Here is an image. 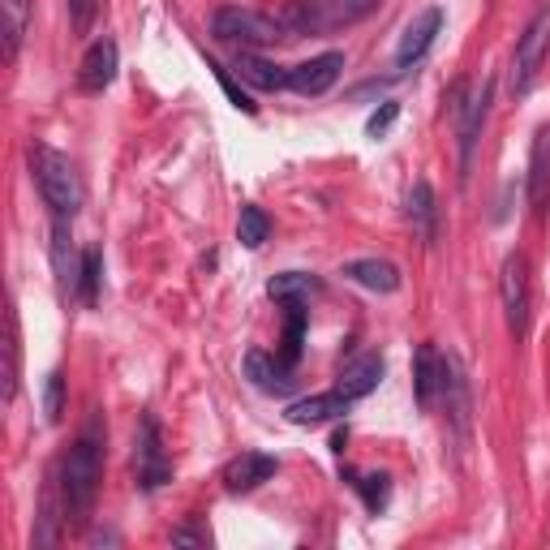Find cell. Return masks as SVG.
<instances>
[{"label":"cell","instance_id":"cell-4","mask_svg":"<svg viewBox=\"0 0 550 550\" xmlns=\"http://www.w3.org/2000/svg\"><path fill=\"white\" fill-rule=\"evenodd\" d=\"M211 35L220 43H233V48L250 52V48H271V43L288 39L284 22L275 13H258V9H241V5H228L211 18Z\"/></svg>","mask_w":550,"mask_h":550},{"label":"cell","instance_id":"cell-29","mask_svg":"<svg viewBox=\"0 0 550 550\" xmlns=\"http://www.w3.org/2000/svg\"><path fill=\"white\" fill-rule=\"evenodd\" d=\"M207 69H215V78H220V86H224V95H228V99H233V108H241V112H250V117H254V112H258V104H254V99H250V95H245V91H241V86L233 82V74H228V69H224L220 61H207Z\"/></svg>","mask_w":550,"mask_h":550},{"label":"cell","instance_id":"cell-2","mask_svg":"<svg viewBox=\"0 0 550 550\" xmlns=\"http://www.w3.org/2000/svg\"><path fill=\"white\" fill-rule=\"evenodd\" d=\"M379 5L383 0H293L275 18L284 22L288 39H297V35H327V31H340V26H353L361 18H370Z\"/></svg>","mask_w":550,"mask_h":550},{"label":"cell","instance_id":"cell-10","mask_svg":"<svg viewBox=\"0 0 550 550\" xmlns=\"http://www.w3.org/2000/svg\"><path fill=\"white\" fill-rule=\"evenodd\" d=\"M443 31V9H422L417 18L404 26V35H400V48H396V65H417L422 56L434 48V39H439Z\"/></svg>","mask_w":550,"mask_h":550},{"label":"cell","instance_id":"cell-17","mask_svg":"<svg viewBox=\"0 0 550 550\" xmlns=\"http://www.w3.org/2000/svg\"><path fill=\"white\" fill-rule=\"evenodd\" d=\"M349 396L340 392H323V396H306L288 409V422L293 426H323V422H336L340 413H349Z\"/></svg>","mask_w":550,"mask_h":550},{"label":"cell","instance_id":"cell-12","mask_svg":"<svg viewBox=\"0 0 550 550\" xmlns=\"http://www.w3.org/2000/svg\"><path fill=\"white\" fill-rule=\"evenodd\" d=\"M275 469H280V460H275V456H267V452H241L237 460H228L224 490H233V495H250L254 486L271 482Z\"/></svg>","mask_w":550,"mask_h":550},{"label":"cell","instance_id":"cell-32","mask_svg":"<svg viewBox=\"0 0 550 550\" xmlns=\"http://www.w3.org/2000/svg\"><path fill=\"white\" fill-rule=\"evenodd\" d=\"M172 542H177V546H207L211 538H207V533H202V529L185 525V529H177V533H172Z\"/></svg>","mask_w":550,"mask_h":550},{"label":"cell","instance_id":"cell-6","mask_svg":"<svg viewBox=\"0 0 550 550\" xmlns=\"http://www.w3.org/2000/svg\"><path fill=\"white\" fill-rule=\"evenodd\" d=\"M550 52V0L533 13V22L525 26V35L516 43V56H512V74H508V86L512 95H529L533 82L542 74V61Z\"/></svg>","mask_w":550,"mask_h":550},{"label":"cell","instance_id":"cell-7","mask_svg":"<svg viewBox=\"0 0 550 550\" xmlns=\"http://www.w3.org/2000/svg\"><path fill=\"white\" fill-rule=\"evenodd\" d=\"M499 297H503V314H508V331L525 336L529 331V258L525 254H508L499 271Z\"/></svg>","mask_w":550,"mask_h":550},{"label":"cell","instance_id":"cell-25","mask_svg":"<svg viewBox=\"0 0 550 550\" xmlns=\"http://www.w3.org/2000/svg\"><path fill=\"white\" fill-rule=\"evenodd\" d=\"M267 233H271L267 211L254 207V202H245V207H241V220H237V237H241V245H245V250H258V245L267 241Z\"/></svg>","mask_w":550,"mask_h":550},{"label":"cell","instance_id":"cell-18","mask_svg":"<svg viewBox=\"0 0 550 550\" xmlns=\"http://www.w3.org/2000/svg\"><path fill=\"white\" fill-rule=\"evenodd\" d=\"M344 275H349L353 284L370 288V293H396L400 288V267L387 263V258H357V263L344 267Z\"/></svg>","mask_w":550,"mask_h":550},{"label":"cell","instance_id":"cell-24","mask_svg":"<svg viewBox=\"0 0 550 550\" xmlns=\"http://www.w3.org/2000/svg\"><path fill=\"white\" fill-rule=\"evenodd\" d=\"M99 284H104V250L91 245V250L82 254V275H78V297L86 306H95L99 301Z\"/></svg>","mask_w":550,"mask_h":550},{"label":"cell","instance_id":"cell-26","mask_svg":"<svg viewBox=\"0 0 550 550\" xmlns=\"http://www.w3.org/2000/svg\"><path fill=\"white\" fill-rule=\"evenodd\" d=\"M353 486L361 490V499H366V508H370V512H383V508H387V499H392V477H387V473L357 477Z\"/></svg>","mask_w":550,"mask_h":550},{"label":"cell","instance_id":"cell-15","mask_svg":"<svg viewBox=\"0 0 550 550\" xmlns=\"http://www.w3.org/2000/svg\"><path fill=\"white\" fill-rule=\"evenodd\" d=\"M52 267L65 293H78V275H82V258H74V237H69V220L52 215Z\"/></svg>","mask_w":550,"mask_h":550},{"label":"cell","instance_id":"cell-27","mask_svg":"<svg viewBox=\"0 0 550 550\" xmlns=\"http://www.w3.org/2000/svg\"><path fill=\"white\" fill-rule=\"evenodd\" d=\"M26 35V0H5V52L18 56Z\"/></svg>","mask_w":550,"mask_h":550},{"label":"cell","instance_id":"cell-20","mask_svg":"<svg viewBox=\"0 0 550 550\" xmlns=\"http://www.w3.org/2000/svg\"><path fill=\"white\" fill-rule=\"evenodd\" d=\"M409 220H413L417 237H422L426 245L439 237V207H434L430 181H413V190H409Z\"/></svg>","mask_w":550,"mask_h":550},{"label":"cell","instance_id":"cell-30","mask_svg":"<svg viewBox=\"0 0 550 550\" xmlns=\"http://www.w3.org/2000/svg\"><path fill=\"white\" fill-rule=\"evenodd\" d=\"M396 117H400V104H392V99H387L383 108H374V112H370V121H366V134H370V138L387 134V129L396 125Z\"/></svg>","mask_w":550,"mask_h":550},{"label":"cell","instance_id":"cell-21","mask_svg":"<svg viewBox=\"0 0 550 550\" xmlns=\"http://www.w3.org/2000/svg\"><path fill=\"white\" fill-rule=\"evenodd\" d=\"M233 69H237L241 82L258 86V91H280V86H288V74H284V69L271 65V61H263V56H254V52H237Z\"/></svg>","mask_w":550,"mask_h":550},{"label":"cell","instance_id":"cell-16","mask_svg":"<svg viewBox=\"0 0 550 550\" xmlns=\"http://www.w3.org/2000/svg\"><path fill=\"white\" fill-rule=\"evenodd\" d=\"M379 383H383V357H379V353H366V357H357L353 366L340 370L336 392L349 396V400H361V396H370Z\"/></svg>","mask_w":550,"mask_h":550},{"label":"cell","instance_id":"cell-3","mask_svg":"<svg viewBox=\"0 0 550 550\" xmlns=\"http://www.w3.org/2000/svg\"><path fill=\"white\" fill-rule=\"evenodd\" d=\"M26 159H31V177L39 185L43 202L52 207V215H65V220H74V211L82 207V181H78V168L74 159L43 147V142H35L31 151H26Z\"/></svg>","mask_w":550,"mask_h":550},{"label":"cell","instance_id":"cell-22","mask_svg":"<svg viewBox=\"0 0 550 550\" xmlns=\"http://www.w3.org/2000/svg\"><path fill=\"white\" fill-rule=\"evenodd\" d=\"M318 288H323V284H318L314 275H306V271H284V275H275V280L267 284V293L288 306V301H310V293H318Z\"/></svg>","mask_w":550,"mask_h":550},{"label":"cell","instance_id":"cell-28","mask_svg":"<svg viewBox=\"0 0 550 550\" xmlns=\"http://www.w3.org/2000/svg\"><path fill=\"white\" fill-rule=\"evenodd\" d=\"M43 413H48V422H61L65 413V374L52 370L48 383H43Z\"/></svg>","mask_w":550,"mask_h":550},{"label":"cell","instance_id":"cell-1","mask_svg":"<svg viewBox=\"0 0 550 550\" xmlns=\"http://www.w3.org/2000/svg\"><path fill=\"white\" fill-rule=\"evenodd\" d=\"M99 477H104V452H99V434L95 426L69 447V456L61 460V495H65V520L86 525L99 495Z\"/></svg>","mask_w":550,"mask_h":550},{"label":"cell","instance_id":"cell-14","mask_svg":"<svg viewBox=\"0 0 550 550\" xmlns=\"http://www.w3.org/2000/svg\"><path fill=\"white\" fill-rule=\"evenodd\" d=\"M443 383H447V361L434 353V344H422L417 357H413V396H417V404L430 409V404L439 400Z\"/></svg>","mask_w":550,"mask_h":550},{"label":"cell","instance_id":"cell-8","mask_svg":"<svg viewBox=\"0 0 550 550\" xmlns=\"http://www.w3.org/2000/svg\"><path fill=\"white\" fill-rule=\"evenodd\" d=\"M344 69V52H323V56H310V61H301L288 69V86H293L297 95H327L331 86H336Z\"/></svg>","mask_w":550,"mask_h":550},{"label":"cell","instance_id":"cell-13","mask_svg":"<svg viewBox=\"0 0 550 550\" xmlns=\"http://www.w3.org/2000/svg\"><path fill=\"white\" fill-rule=\"evenodd\" d=\"M245 374H250V383L258 387V392H267V396H288L293 392V366L280 357H271L263 349H254L250 357H245Z\"/></svg>","mask_w":550,"mask_h":550},{"label":"cell","instance_id":"cell-11","mask_svg":"<svg viewBox=\"0 0 550 550\" xmlns=\"http://www.w3.org/2000/svg\"><path fill=\"white\" fill-rule=\"evenodd\" d=\"M168 460H164V443H159V422L147 413L142 417V439H138V486L155 490L168 482Z\"/></svg>","mask_w":550,"mask_h":550},{"label":"cell","instance_id":"cell-9","mask_svg":"<svg viewBox=\"0 0 550 550\" xmlns=\"http://www.w3.org/2000/svg\"><path fill=\"white\" fill-rule=\"evenodd\" d=\"M112 78H117V43L104 35V39H95L91 48H86V56H82V65H78V91L99 95V91H108V86H112Z\"/></svg>","mask_w":550,"mask_h":550},{"label":"cell","instance_id":"cell-19","mask_svg":"<svg viewBox=\"0 0 550 550\" xmlns=\"http://www.w3.org/2000/svg\"><path fill=\"white\" fill-rule=\"evenodd\" d=\"M546 198H550V125L538 129L533 155H529V202L542 211Z\"/></svg>","mask_w":550,"mask_h":550},{"label":"cell","instance_id":"cell-31","mask_svg":"<svg viewBox=\"0 0 550 550\" xmlns=\"http://www.w3.org/2000/svg\"><path fill=\"white\" fill-rule=\"evenodd\" d=\"M91 13H95V0H69V18H74L78 31L91 26Z\"/></svg>","mask_w":550,"mask_h":550},{"label":"cell","instance_id":"cell-23","mask_svg":"<svg viewBox=\"0 0 550 550\" xmlns=\"http://www.w3.org/2000/svg\"><path fill=\"white\" fill-rule=\"evenodd\" d=\"M288 327H284V349H280V361L297 366L301 357V340H306V301H288Z\"/></svg>","mask_w":550,"mask_h":550},{"label":"cell","instance_id":"cell-5","mask_svg":"<svg viewBox=\"0 0 550 550\" xmlns=\"http://www.w3.org/2000/svg\"><path fill=\"white\" fill-rule=\"evenodd\" d=\"M490 95H495V82L490 78L482 86H456L452 91V117L460 134V177H469V168H473V151H477V138H482V125L490 112Z\"/></svg>","mask_w":550,"mask_h":550}]
</instances>
